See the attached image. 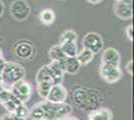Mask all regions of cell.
Returning a JSON list of instances; mask_svg holds the SVG:
<instances>
[{"label": "cell", "mask_w": 134, "mask_h": 120, "mask_svg": "<svg viewBox=\"0 0 134 120\" xmlns=\"http://www.w3.org/2000/svg\"><path fill=\"white\" fill-rule=\"evenodd\" d=\"M25 76V69L22 65L15 62H6L3 65L1 78L3 81V85L9 84L11 86L15 82L24 78Z\"/></svg>", "instance_id": "cell-1"}, {"label": "cell", "mask_w": 134, "mask_h": 120, "mask_svg": "<svg viewBox=\"0 0 134 120\" xmlns=\"http://www.w3.org/2000/svg\"><path fill=\"white\" fill-rule=\"evenodd\" d=\"M10 91L21 102L25 103L29 100V98L32 94V86L28 81L21 79L15 82L14 84H12Z\"/></svg>", "instance_id": "cell-2"}, {"label": "cell", "mask_w": 134, "mask_h": 120, "mask_svg": "<svg viewBox=\"0 0 134 120\" xmlns=\"http://www.w3.org/2000/svg\"><path fill=\"white\" fill-rule=\"evenodd\" d=\"M12 17L17 21H24L30 15V7L25 0H15L10 6Z\"/></svg>", "instance_id": "cell-3"}, {"label": "cell", "mask_w": 134, "mask_h": 120, "mask_svg": "<svg viewBox=\"0 0 134 120\" xmlns=\"http://www.w3.org/2000/svg\"><path fill=\"white\" fill-rule=\"evenodd\" d=\"M83 48H86L92 52L93 54H97L103 48V39L98 33L89 32L83 37Z\"/></svg>", "instance_id": "cell-4"}, {"label": "cell", "mask_w": 134, "mask_h": 120, "mask_svg": "<svg viewBox=\"0 0 134 120\" xmlns=\"http://www.w3.org/2000/svg\"><path fill=\"white\" fill-rule=\"evenodd\" d=\"M100 76L106 81L107 83H115L118 80H120L122 76V72L119 67L117 66H112V65H107V64H102L100 65Z\"/></svg>", "instance_id": "cell-5"}, {"label": "cell", "mask_w": 134, "mask_h": 120, "mask_svg": "<svg viewBox=\"0 0 134 120\" xmlns=\"http://www.w3.org/2000/svg\"><path fill=\"white\" fill-rule=\"evenodd\" d=\"M114 13L121 20H129L133 16L132 0H118L114 5Z\"/></svg>", "instance_id": "cell-6"}, {"label": "cell", "mask_w": 134, "mask_h": 120, "mask_svg": "<svg viewBox=\"0 0 134 120\" xmlns=\"http://www.w3.org/2000/svg\"><path fill=\"white\" fill-rule=\"evenodd\" d=\"M67 90L66 88L61 84H54L51 86L49 93L46 97V100L53 103H62L65 102L67 98Z\"/></svg>", "instance_id": "cell-7"}, {"label": "cell", "mask_w": 134, "mask_h": 120, "mask_svg": "<svg viewBox=\"0 0 134 120\" xmlns=\"http://www.w3.org/2000/svg\"><path fill=\"white\" fill-rule=\"evenodd\" d=\"M14 54L19 59L22 60H29L33 57L34 55V47L31 43H28L25 41L17 43L14 48Z\"/></svg>", "instance_id": "cell-8"}, {"label": "cell", "mask_w": 134, "mask_h": 120, "mask_svg": "<svg viewBox=\"0 0 134 120\" xmlns=\"http://www.w3.org/2000/svg\"><path fill=\"white\" fill-rule=\"evenodd\" d=\"M102 64H107V65H112V66H117L119 67L120 64V54L119 52L113 48V47H109L106 48L103 54H102Z\"/></svg>", "instance_id": "cell-9"}, {"label": "cell", "mask_w": 134, "mask_h": 120, "mask_svg": "<svg viewBox=\"0 0 134 120\" xmlns=\"http://www.w3.org/2000/svg\"><path fill=\"white\" fill-rule=\"evenodd\" d=\"M48 70L51 76V80H52V84H61L62 80H63V75H64V71L62 67L60 66L59 62L57 61H51L48 65Z\"/></svg>", "instance_id": "cell-10"}, {"label": "cell", "mask_w": 134, "mask_h": 120, "mask_svg": "<svg viewBox=\"0 0 134 120\" xmlns=\"http://www.w3.org/2000/svg\"><path fill=\"white\" fill-rule=\"evenodd\" d=\"M59 64H60V66L62 67L64 72L71 75L76 74V72H78L79 68L81 66L76 57H66Z\"/></svg>", "instance_id": "cell-11"}, {"label": "cell", "mask_w": 134, "mask_h": 120, "mask_svg": "<svg viewBox=\"0 0 134 120\" xmlns=\"http://www.w3.org/2000/svg\"><path fill=\"white\" fill-rule=\"evenodd\" d=\"M88 120H112V112L108 108L93 109L88 115Z\"/></svg>", "instance_id": "cell-12"}, {"label": "cell", "mask_w": 134, "mask_h": 120, "mask_svg": "<svg viewBox=\"0 0 134 120\" xmlns=\"http://www.w3.org/2000/svg\"><path fill=\"white\" fill-rule=\"evenodd\" d=\"M61 47L62 51L65 54L66 57H76L77 55V45L76 42H70V41H65L59 44Z\"/></svg>", "instance_id": "cell-13"}, {"label": "cell", "mask_w": 134, "mask_h": 120, "mask_svg": "<svg viewBox=\"0 0 134 120\" xmlns=\"http://www.w3.org/2000/svg\"><path fill=\"white\" fill-rule=\"evenodd\" d=\"M49 58H50L51 61H57V62L60 63L66 58V56L62 51L60 45L58 44V45L52 46L50 48V50H49Z\"/></svg>", "instance_id": "cell-14"}, {"label": "cell", "mask_w": 134, "mask_h": 120, "mask_svg": "<svg viewBox=\"0 0 134 120\" xmlns=\"http://www.w3.org/2000/svg\"><path fill=\"white\" fill-rule=\"evenodd\" d=\"M93 57H94V54L86 48H83L76 55V58H77L78 62L80 63V65H87L88 63H90L93 60Z\"/></svg>", "instance_id": "cell-15"}, {"label": "cell", "mask_w": 134, "mask_h": 120, "mask_svg": "<svg viewBox=\"0 0 134 120\" xmlns=\"http://www.w3.org/2000/svg\"><path fill=\"white\" fill-rule=\"evenodd\" d=\"M39 18L40 21L44 25H50L55 20V14H54V11L51 9H44L40 12Z\"/></svg>", "instance_id": "cell-16"}, {"label": "cell", "mask_w": 134, "mask_h": 120, "mask_svg": "<svg viewBox=\"0 0 134 120\" xmlns=\"http://www.w3.org/2000/svg\"><path fill=\"white\" fill-rule=\"evenodd\" d=\"M28 118L32 120H43L44 117V111L43 108L40 106V104H36L34 105L31 110H29V113H28Z\"/></svg>", "instance_id": "cell-17"}, {"label": "cell", "mask_w": 134, "mask_h": 120, "mask_svg": "<svg viewBox=\"0 0 134 120\" xmlns=\"http://www.w3.org/2000/svg\"><path fill=\"white\" fill-rule=\"evenodd\" d=\"M35 79H36V83H38V82H42V81H50L51 83H52L50 73H49V70H48L47 65L42 66V67L37 71ZM52 85H53V84H52Z\"/></svg>", "instance_id": "cell-18"}, {"label": "cell", "mask_w": 134, "mask_h": 120, "mask_svg": "<svg viewBox=\"0 0 134 120\" xmlns=\"http://www.w3.org/2000/svg\"><path fill=\"white\" fill-rule=\"evenodd\" d=\"M51 86H52V83L50 81H42V82L37 83V92H38L40 97L43 98V99H46Z\"/></svg>", "instance_id": "cell-19"}, {"label": "cell", "mask_w": 134, "mask_h": 120, "mask_svg": "<svg viewBox=\"0 0 134 120\" xmlns=\"http://www.w3.org/2000/svg\"><path fill=\"white\" fill-rule=\"evenodd\" d=\"M22 102L16 98L14 95H12V97L9 99V100H7L6 102L2 103V105H3V107L9 112V113H13L14 111H15V109L19 106V105H21Z\"/></svg>", "instance_id": "cell-20"}, {"label": "cell", "mask_w": 134, "mask_h": 120, "mask_svg": "<svg viewBox=\"0 0 134 120\" xmlns=\"http://www.w3.org/2000/svg\"><path fill=\"white\" fill-rule=\"evenodd\" d=\"M65 41H70V42H76L77 41V34L73 30H66L63 32L60 37V43L65 42Z\"/></svg>", "instance_id": "cell-21"}, {"label": "cell", "mask_w": 134, "mask_h": 120, "mask_svg": "<svg viewBox=\"0 0 134 120\" xmlns=\"http://www.w3.org/2000/svg\"><path fill=\"white\" fill-rule=\"evenodd\" d=\"M12 95H13V94L11 93L10 90H7V89L4 88L2 91L0 92V103L2 104V103L6 102L7 100H9V99L12 97Z\"/></svg>", "instance_id": "cell-22"}, {"label": "cell", "mask_w": 134, "mask_h": 120, "mask_svg": "<svg viewBox=\"0 0 134 120\" xmlns=\"http://www.w3.org/2000/svg\"><path fill=\"white\" fill-rule=\"evenodd\" d=\"M125 33H126V36L128 37L129 40H133V26L128 25L125 29Z\"/></svg>", "instance_id": "cell-23"}, {"label": "cell", "mask_w": 134, "mask_h": 120, "mask_svg": "<svg viewBox=\"0 0 134 120\" xmlns=\"http://www.w3.org/2000/svg\"><path fill=\"white\" fill-rule=\"evenodd\" d=\"M132 67H133V63H132V60H129L127 64H126V70H127V72H128L129 75H132Z\"/></svg>", "instance_id": "cell-24"}, {"label": "cell", "mask_w": 134, "mask_h": 120, "mask_svg": "<svg viewBox=\"0 0 134 120\" xmlns=\"http://www.w3.org/2000/svg\"><path fill=\"white\" fill-rule=\"evenodd\" d=\"M1 120H16V119H15V117H14L13 113H7V114L2 116Z\"/></svg>", "instance_id": "cell-25"}, {"label": "cell", "mask_w": 134, "mask_h": 120, "mask_svg": "<svg viewBox=\"0 0 134 120\" xmlns=\"http://www.w3.org/2000/svg\"><path fill=\"white\" fill-rule=\"evenodd\" d=\"M3 12H4V4H3V2L0 0V17L3 15Z\"/></svg>", "instance_id": "cell-26"}, {"label": "cell", "mask_w": 134, "mask_h": 120, "mask_svg": "<svg viewBox=\"0 0 134 120\" xmlns=\"http://www.w3.org/2000/svg\"><path fill=\"white\" fill-rule=\"evenodd\" d=\"M4 62H5V59H4V57H3L2 51H1V49H0V64H3Z\"/></svg>", "instance_id": "cell-27"}, {"label": "cell", "mask_w": 134, "mask_h": 120, "mask_svg": "<svg viewBox=\"0 0 134 120\" xmlns=\"http://www.w3.org/2000/svg\"><path fill=\"white\" fill-rule=\"evenodd\" d=\"M89 3L91 4H98V3H100L102 0H87Z\"/></svg>", "instance_id": "cell-28"}, {"label": "cell", "mask_w": 134, "mask_h": 120, "mask_svg": "<svg viewBox=\"0 0 134 120\" xmlns=\"http://www.w3.org/2000/svg\"><path fill=\"white\" fill-rule=\"evenodd\" d=\"M4 89V85H3V81H2V78L0 76V92Z\"/></svg>", "instance_id": "cell-29"}, {"label": "cell", "mask_w": 134, "mask_h": 120, "mask_svg": "<svg viewBox=\"0 0 134 120\" xmlns=\"http://www.w3.org/2000/svg\"><path fill=\"white\" fill-rule=\"evenodd\" d=\"M4 63H3V64H0V76H1V73H2V69H3V65H4Z\"/></svg>", "instance_id": "cell-30"}, {"label": "cell", "mask_w": 134, "mask_h": 120, "mask_svg": "<svg viewBox=\"0 0 134 120\" xmlns=\"http://www.w3.org/2000/svg\"><path fill=\"white\" fill-rule=\"evenodd\" d=\"M66 120H78V119H77L76 117H68Z\"/></svg>", "instance_id": "cell-31"}, {"label": "cell", "mask_w": 134, "mask_h": 120, "mask_svg": "<svg viewBox=\"0 0 134 120\" xmlns=\"http://www.w3.org/2000/svg\"><path fill=\"white\" fill-rule=\"evenodd\" d=\"M115 1H118V0H115Z\"/></svg>", "instance_id": "cell-32"}, {"label": "cell", "mask_w": 134, "mask_h": 120, "mask_svg": "<svg viewBox=\"0 0 134 120\" xmlns=\"http://www.w3.org/2000/svg\"><path fill=\"white\" fill-rule=\"evenodd\" d=\"M0 120H1V119H0Z\"/></svg>", "instance_id": "cell-33"}]
</instances>
